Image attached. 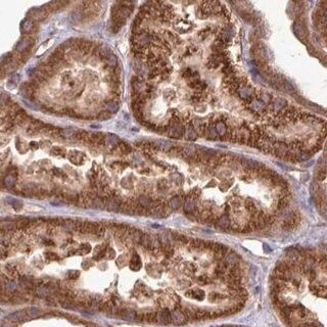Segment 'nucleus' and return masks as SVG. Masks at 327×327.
Wrapping results in <instances>:
<instances>
[{
    "label": "nucleus",
    "mask_w": 327,
    "mask_h": 327,
    "mask_svg": "<svg viewBox=\"0 0 327 327\" xmlns=\"http://www.w3.org/2000/svg\"><path fill=\"white\" fill-rule=\"evenodd\" d=\"M325 176H326V172H325V170H322V171H319V174H318V179L319 180H321V181H322V180H324V179H325Z\"/></svg>",
    "instance_id": "72a5a7b5"
},
{
    "label": "nucleus",
    "mask_w": 327,
    "mask_h": 327,
    "mask_svg": "<svg viewBox=\"0 0 327 327\" xmlns=\"http://www.w3.org/2000/svg\"><path fill=\"white\" fill-rule=\"evenodd\" d=\"M27 315L29 316L30 318H36L41 315V311L37 308H30L29 310L27 311Z\"/></svg>",
    "instance_id": "4be33fe9"
},
{
    "label": "nucleus",
    "mask_w": 327,
    "mask_h": 327,
    "mask_svg": "<svg viewBox=\"0 0 327 327\" xmlns=\"http://www.w3.org/2000/svg\"><path fill=\"white\" fill-rule=\"evenodd\" d=\"M238 95L240 98L242 99H246V100H251L254 97V89L251 88V86L248 85H243V86H240L237 90Z\"/></svg>",
    "instance_id": "f03ea898"
},
{
    "label": "nucleus",
    "mask_w": 327,
    "mask_h": 327,
    "mask_svg": "<svg viewBox=\"0 0 327 327\" xmlns=\"http://www.w3.org/2000/svg\"><path fill=\"white\" fill-rule=\"evenodd\" d=\"M203 135H205L208 139H210V140H216V139H218V137H219V135L215 130V127H214V125H212V124H210L208 126H205Z\"/></svg>",
    "instance_id": "39448f33"
},
{
    "label": "nucleus",
    "mask_w": 327,
    "mask_h": 327,
    "mask_svg": "<svg viewBox=\"0 0 327 327\" xmlns=\"http://www.w3.org/2000/svg\"><path fill=\"white\" fill-rule=\"evenodd\" d=\"M183 208H184V211L186 213L195 212V210H196V205H195L194 199H192V198H188V199L184 202Z\"/></svg>",
    "instance_id": "9d476101"
},
{
    "label": "nucleus",
    "mask_w": 327,
    "mask_h": 327,
    "mask_svg": "<svg viewBox=\"0 0 327 327\" xmlns=\"http://www.w3.org/2000/svg\"><path fill=\"white\" fill-rule=\"evenodd\" d=\"M120 148H121V150L125 153H129L130 151L132 150V148L130 147V145H128L127 143H124V142L120 144Z\"/></svg>",
    "instance_id": "bb28decb"
},
{
    "label": "nucleus",
    "mask_w": 327,
    "mask_h": 327,
    "mask_svg": "<svg viewBox=\"0 0 327 327\" xmlns=\"http://www.w3.org/2000/svg\"><path fill=\"white\" fill-rule=\"evenodd\" d=\"M107 140H109V142H110L112 144H115V145L119 143V141H120L119 137L114 135V134H109V135H107Z\"/></svg>",
    "instance_id": "a878e982"
},
{
    "label": "nucleus",
    "mask_w": 327,
    "mask_h": 327,
    "mask_svg": "<svg viewBox=\"0 0 327 327\" xmlns=\"http://www.w3.org/2000/svg\"><path fill=\"white\" fill-rule=\"evenodd\" d=\"M130 266H131V269L134 270V271H137V270L140 269L141 261H140V258H139L137 255H135V256L132 258V260H131Z\"/></svg>",
    "instance_id": "dca6fc26"
},
{
    "label": "nucleus",
    "mask_w": 327,
    "mask_h": 327,
    "mask_svg": "<svg viewBox=\"0 0 327 327\" xmlns=\"http://www.w3.org/2000/svg\"><path fill=\"white\" fill-rule=\"evenodd\" d=\"M182 205V198L180 196H174L171 198V200H170L169 202V205L171 208H173V210H177V208H179L180 207H181Z\"/></svg>",
    "instance_id": "4468645a"
},
{
    "label": "nucleus",
    "mask_w": 327,
    "mask_h": 327,
    "mask_svg": "<svg viewBox=\"0 0 327 327\" xmlns=\"http://www.w3.org/2000/svg\"><path fill=\"white\" fill-rule=\"evenodd\" d=\"M171 178L173 179V181L177 182V183H179V182L181 181V179H182V176H181V175H180V174H177V173H176V174H173V175H172Z\"/></svg>",
    "instance_id": "7c9ffc66"
},
{
    "label": "nucleus",
    "mask_w": 327,
    "mask_h": 327,
    "mask_svg": "<svg viewBox=\"0 0 327 327\" xmlns=\"http://www.w3.org/2000/svg\"><path fill=\"white\" fill-rule=\"evenodd\" d=\"M141 236H142V233H141L139 230H136V229H133L132 232H131V237H132L134 242H136V243L140 242Z\"/></svg>",
    "instance_id": "aec40b11"
},
{
    "label": "nucleus",
    "mask_w": 327,
    "mask_h": 327,
    "mask_svg": "<svg viewBox=\"0 0 327 327\" xmlns=\"http://www.w3.org/2000/svg\"><path fill=\"white\" fill-rule=\"evenodd\" d=\"M186 317H185L184 313L180 310H175L173 313H171V321H173L175 324L179 325V324H183L186 321Z\"/></svg>",
    "instance_id": "7ed1b4c3"
},
{
    "label": "nucleus",
    "mask_w": 327,
    "mask_h": 327,
    "mask_svg": "<svg viewBox=\"0 0 327 327\" xmlns=\"http://www.w3.org/2000/svg\"><path fill=\"white\" fill-rule=\"evenodd\" d=\"M138 203L140 207H142L143 208H149L151 205H153V202L150 200V198L148 196H140L138 199Z\"/></svg>",
    "instance_id": "f3484780"
},
{
    "label": "nucleus",
    "mask_w": 327,
    "mask_h": 327,
    "mask_svg": "<svg viewBox=\"0 0 327 327\" xmlns=\"http://www.w3.org/2000/svg\"><path fill=\"white\" fill-rule=\"evenodd\" d=\"M284 106H286V101L282 98H275L272 101V107L275 110H279Z\"/></svg>",
    "instance_id": "2eb2a0df"
},
{
    "label": "nucleus",
    "mask_w": 327,
    "mask_h": 327,
    "mask_svg": "<svg viewBox=\"0 0 327 327\" xmlns=\"http://www.w3.org/2000/svg\"><path fill=\"white\" fill-rule=\"evenodd\" d=\"M32 29H33V23H32V20H26L25 22L23 23V25H22V31H23V32H25V33H28V32H30V31L32 30Z\"/></svg>",
    "instance_id": "412c9836"
},
{
    "label": "nucleus",
    "mask_w": 327,
    "mask_h": 327,
    "mask_svg": "<svg viewBox=\"0 0 327 327\" xmlns=\"http://www.w3.org/2000/svg\"><path fill=\"white\" fill-rule=\"evenodd\" d=\"M184 135L185 137H186L188 140H196L197 137H198V134L196 133V131H195L193 125L189 124L187 127H185V132H184Z\"/></svg>",
    "instance_id": "423d86ee"
},
{
    "label": "nucleus",
    "mask_w": 327,
    "mask_h": 327,
    "mask_svg": "<svg viewBox=\"0 0 327 327\" xmlns=\"http://www.w3.org/2000/svg\"><path fill=\"white\" fill-rule=\"evenodd\" d=\"M198 283H199V284H208V279L205 276H200V277H198Z\"/></svg>",
    "instance_id": "473e14b6"
},
{
    "label": "nucleus",
    "mask_w": 327,
    "mask_h": 327,
    "mask_svg": "<svg viewBox=\"0 0 327 327\" xmlns=\"http://www.w3.org/2000/svg\"><path fill=\"white\" fill-rule=\"evenodd\" d=\"M186 295L192 298H196L198 301H202L205 298V292L202 289H191L188 292H186Z\"/></svg>",
    "instance_id": "1a4fd4ad"
},
{
    "label": "nucleus",
    "mask_w": 327,
    "mask_h": 327,
    "mask_svg": "<svg viewBox=\"0 0 327 327\" xmlns=\"http://www.w3.org/2000/svg\"><path fill=\"white\" fill-rule=\"evenodd\" d=\"M158 319L164 324H168L171 322V313L168 310H164L158 315Z\"/></svg>",
    "instance_id": "9b49d317"
},
{
    "label": "nucleus",
    "mask_w": 327,
    "mask_h": 327,
    "mask_svg": "<svg viewBox=\"0 0 327 327\" xmlns=\"http://www.w3.org/2000/svg\"><path fill=\"white\" fill-rule=\"evenodd\" d=\"M14 182H15V179L14 178V176H11V175L7 176L4 180V184L6 185L7 187H12L14 185Z\"/></svg>",
    "instance_id": "393cba45"
},
{
    "label": "nucleus",
    "mask_w": 327,
    "mask_h": 327,
    "mask_svg": "<svg viewBox=\"0 0 327 327\" xmlns=\"http://www.w3.org/2000/svg\"><path fill=\"white\" fill-rule=\"evenodd\" d=\"M191 245L193 248H197V249L202 248L203 245H205V241L200 240V239H194V240H192Z\"/></svg>",
    "instance_id": "b1692460"
},
{
    "label": "nucleus",
    "mask_w": 327,
    "mask_h": 327,
    "mask_svg": "<svg viewBox=\"0 0 327 327\" xmlns=\"http://www.w3.org/2000/svg\"><path fill=\"white\" fill-rule=\"evenodd\" d=\"M216 226L220 229H223V230L228 229L230 227V218H229V216L224 215L221 218H219L218 221L216 222Z\"/></svg>",
    "instance_id": "0eeeda50"
},
{
    "label": "nucleus",
    "mask_w": 327,
    "mask_h": 327,
    "mask_svg": "<svg viewBox=\"0 0 327 327\" xmlns=\"http://www.w3.org/2000/svg\"><path fill=\"white\" fill-rule=\"evenodd\" d=\"M289 198H290L289 196L282 197L281 199H280L279 202H278V203H277V210L281 211V210H283V208H286L287 205H288V203H289Z\"/></svg>",
    "instance_id": "a211bd4d"
},
{
    "label": "nucleus",
    "mask_w": 327,
    "mask_h": 327,
    "mask_svg": "<svg viewBox=\"0 0 327 327\" xmlns=\"http://www.w3.org/2000/svg\"><path fill=\"white\" fill-rule=\"evenodd\" d=\"M293 30H295V33L297 35L298 38H300L301 40H305L306 36H307V33H306V30L304 29V26L301 23L297 22L293 26Z\"/></svg>",
    "instance_id": "6e6552de"
},
{
    "label": "nucleus",
    "mask_w": 327,
    "mask_h": 327,
    "mask_svg": "<svg viewBox=\"0 0 327 327\" xmlns=\"http://www.w3.org/2000/svg\"><path fill=\"white\" fill-rule=\"evenodd\" d=\"M298 223H300V215L295 212H292L288 214L285 220L283 221L282 227L285 230H292L297 227Z\"/></svg>",
    "instance_id": "f257e3e1"
},
{
    "label": "nucleus",
    "mask_w": 327,
    "mask_h": 327,
    "mask_svg": "<svg viewBox=\"0 0 327 327\" xmlns=\"http://www.w3.org/2000/svg\"><path fill=\"white\" fill-rule=\"evenodd\" d=\"M222 297H223V295H221L220 293H212L210 298H211V301H212V302H217V301L222 300Z\"/></svg>",
    "instance_id": "c756f323"
},
{
    "label": "nucleus",
    "mask_w": 327,
    "mask_h": 327,
    "mask_svg": "<svg viewBox=\"0 0 327 327\" xmlns=\"http://www.w3.org/2000/svg\"><path fill=\"white\" fill-rule=\"evenodd\" d=\"M27 313H24V312H15L14 314H11V315L8 316L9 319H11L12 321H25L26 319H27Z\"/></svg>",
    "instance_id": "ddd939ff"
},
{
    "label": "nucleus",
    "mask_w": 327,
    "mask_h": 327,
    "mask_svg": "<svg viewBox=\"0 0 327 327\" xmlns=\"http://www.w3.org/2000/svg\"><path fill=\"white\" fill-rule=\"evenodd\" d=\"M105 109H106V112H109L110 114H114V113H117L119 110V104L115 100H110L105 104Z\"/></svg>",
    "instance_id": "f8f14e48"
},
{
    "label": "nucleus",
    "mask_w": 327,
    "mask_h": 327,
    "mask_svg": "<svg viewBox=\"0 0 327 327\" xmlns=\"http://www.w3.org/2000/svg\"><path fill=\"white\" fill-rule=\"evenodd\" d=\"M110 118V114L109 112H102L101 114H100L98 116V119L101 120V121H105V120H109Z\"/></svg>",
    "instance_id": "c85d7f7f"
},
{
    "label": "nucleus",
    "mask_w": 327,
    "mask_h": 327,
    "mask_svg": "<svg viewBox=\"0 0 327 327\" xmlns=\"http://www.w3.org/2000/svg\"><path fill=\"white\" fill-rule=\"evenodd\" d=\"M246 208H248V210L249 211V212H251V213L256 211V207H255L254 202H246Z\"/></svg>",
    "instance_id": "2f4dec72"
},
{
    "label": "nucleus",
    "mask_w": 327,
    "mask_h": 327,
    "mask_svg": "<svg viewBox=\"0 0 327 327\" xmlns=\"http://www.w3.org/2000/svg\"><path fill=\"white\" fill-rule=\"evenodd\" d=\"M140 243L142 244V245L144 246V248H150V244H151V237L148 235V234H142V236H141V240H140Z\"/></svg>",
    "instance_id": "6ab92c4d"
},
{
    "label": "nucleus",
    "mask_w": 327,
    "mask_h": 327,
    "mask_svg": "<svg viewBox=\"0 0 327 327\" xmlns=\"http://www.w3.org/2000/svg\"><path fill=\"white\" fill-rule=\"evenodd\" d=\"M214 127H215L216 132H217V134L220 136V137H225V136L228 134L227 125H226L224 122H222V121H218Z\"/></svg>",
    "instance_id": "20e7f679"
},
{
    "label": "nucleus",
    "mask_w": 327,
    "mask_h": 327,
    "mask_svg": "<svg viewBox=\"0 0 327 327\" xmlns=\"http://www.w3.org/2000/svg\"><path fill=\"white\" fill-rule=\"evenodd\" d=\"M30 46V40H23L17 44V51H25Z\"/></svg>",
    "instance_id": "5701e85b"
},
{
    "label": "nucleus",
    "mask_w": 327,
    "mask_h": 327,
    "mask_svg": "<svg viewBox=\"0 0 327 327\" xmlns=\"http://www.w3.org/2000/svg\"><path fill=\"white\" fill-rule=\"evenodd\" d=\"M156 145L163 149H169L171 147V144L169 142H166V141H158V142H156Z\"/></svg>",
    "instance_id": "cd10ccee"
},
{
    "label": "nucleus",
    "mask_w": 327,
    "mask_h": 327,
    "mask_svg": "<svg viewBox=\"0 0 327 327\" xmlns=\"http://www.w3.org/2000/svg\"><path fill=\"white\" fill-rule=\"evenodd\" d=\"M167 187H168V185H167L166 181H164V180H162V181H159V188L161 189V190L166 189Z\"/></svg>",
    "instance_id": "f704fd0d"
}]
</instances>
